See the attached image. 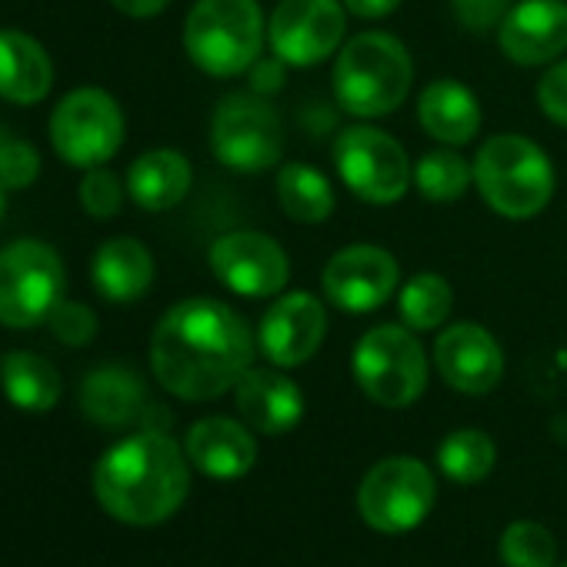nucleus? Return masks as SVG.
Segmentation results:
<instances>
[{
  "label": "nucleus",
  "mask_w": 567,
  "mask_h": 567,
  "mask_svg": "<svg viewBox=\"0 0 567 567\" xmlns=\"http://www.w3.org/2000/svg\"><path fill=\"white\" fill-rule=\"evenodd\" d=\"M267 41L257 0H197L184 21V51L210 78H237L254 68Z\"/></svg>",
  "instance_id": "nucleus-5"
},
{
  "label": "nucleus",
  "mask_w": 567,
  "mask_h": 567,
  "mask_svg": "<svg viewBox=\"0 0 567 567\" xmlns=\"http://www.w3.org/2000/svg\"><path fill=\"white\" fill-rule=\"evenodd\" d=\"M537 104L547 121L557 127H567V61H557L547 68V74L537 84Z\"/></svg>",
  "instance_id": "nucleus-35"
},
{
  "label": "nucleus",
  "mask_w": 567,
  "mask_h": 567,
  "mask_svg": "<svg viewBox=\"0 0 567 567\" xmlns=\"http://www.w3.org/2000/svg\"><path fill=\"white\" fill-rule=\"evenodd\" d=\"M124 184L114 171H107L104 164L101 167H91L81 181V207L94 217V220H111L121 214L124 207Z\"/></svg>",
  "instance_id": "nucleus-31"
},
{
  "label": "nucleus",
  "mask_w": 567,
  "mask_h": 567,
  "mask_svg": "<svg viewBox=\"0 0 567 567\" xmlns=\"http://www.w3.org/2000/svg\"><path fill=\"white\" fill-rule=\"evenodd\" d=\"M451 308H454L451 280L434 270H421V274L408 277L404 288L398 291V315H401L404 328H411V331L441 328L451 318Z\"/></svg>",
  "instance_id": "nucleus-27"
},
{
  "label": "nucleus",
  "mask_w": 567,
  "mask_h": 567,
  "mask_svg": "<svg viewBox=\"0 0 567 567\" xmlns=\"http://www.w3.org/2000/svg\"><path fill=\"white\" fill-rule=\"evenodd\" d=\"M8 190H4V184H0V217H4V210H8V197H4Z\"/></svg>",
  "instance_id": "nucleus-39"
},
{
  "label": "nucleus",
  "mask_w": 567,
  "mask_h": 567,
  "mask_svg": "<svg viewBox=\"0 0 567 567\" xmlns=\"http://www.w3.org/2000/svg\"><path fill=\"white\" fill-rule=\"evenodd\" d=\"M41 174V154L21 137H0V184L4 190H28Z\"/></svg>",
  "instance_id": "nucleus-32"
},
{
  "label": "nucleus",
  "mask_w": 567,
  "mask_h": 567,
  "mask_svg": "<svg viewBox=\"0 0 567 567\" xmlns=\"http://www.w3.org/2000/svg\"><path fill=\"white\" fill-rule=\"evenodd\" d=\"M91 280L111 305H134L154 284V254L137 237H111L91 260Z\"/></svg>",
  "instance_id": "nucleus-21"
},
{
  "label": "nucleus",
  "mask_w": 567,
  "mask_h": 567,
  "mask_svg": "<svg viewBox=\"0 0 567 567\" xmlns=\"http://www.w3.org/2000/svg\"><path fill=\"white\" fill-rule=\"evenodd\" d=\"M331 84L338 104L351 117H388L411 94L414 61L394 34L364 31L341 48Z\"/></svg>",
  "instance_id": "nucleus-3"
},
{
  "label": "nucleus",
  "mask_w": 567,
  "mask_h": 567,
  "mask_svg": "<svg viewBox=\"0 0 567 567\" xmlns=\"http://www.w3.org/2000/svg\"><path fill=\"white\" fill-rule=\"evenodd\" d=\"M511 64L544 68L567 51V0H517L497 28Z\"/></svg>",
  "instance_id": "nucleus-17"
},
{
  "label": "nucleus",
  "mask_w": 567,
  "mask_h": 567,
  "mask_svg": "<svg viewBox=\"0 0 567 567\" xmlns=\"http://www.w3.org/2000/svg\"><path fill=\"white\" fill-rule=\"evenodd\" d=\"M111 4L127 18H157L171 0H111Z\"/></svg>",
  "instance_id": "nucleus-38"
},
{
  "label": "nucleus",
  "mask_w": 567,
  "mask_h": 567,
  "mask_svg": "<svg viewBox=\"0 0 567 567\" xmlns=\"http://www.w3.org/2000/svg\"><path fill=\"white\" fill-rule=\"evenodd\" d=\"M210 151L237 174H264L284 157V124L260 94H227L210 117Z\"/></svg>",
  "instance_id": "nucleus-8"
},
{
  "label": "nucleus",
  "mask_w": 567,
  "mask_h": 567,
  "mask_svg": "<svg viewBox=\"0 0 567 567\" xmlns=\"http://www.w3.org/2000/svg\"><path fill=\"white\" fill-rule=\"evenodd\" d=\"M81 411L91 424L97 427H131L144 424V414L151 411L144 381L121 364H104L94 368L84 384H81Z\"/></svg>",
  "instance_id": "nucleus-20"
},
{
  "label": "nucleus",
  "mask_w": 567,
  "mask_h": 567,
  "mask_svg": "<svg viewBox=\"0 0 567 567\" xmlns=\"http://www.w3.org/2000/svg\"><path fill=\"white\" fill-rule=\"evenodd\" d=\"M564 567H567V564H564Z\"/></svg>",
  "instance_id": "nucleus-40"
},
{
  "label": "nucleus",
  "mask_w": 567,
  "mask_h": 567,
  "mask_svg": "<svg viewBox=\"0 0 567 567\" xmlns=\"http://www.w3.org/2000/svg\"><path fill=\"white\" fill-rule=\"evenodd\" d=\"M190 181H194L190 161L181 151L157 147V151L141 154L131 164V171H127V194H131V200L137 207H144L151 214H161V210L177 207L187 197Z\"/></svg>",
  "instance_id": "nucleus-24"
},
{
  "label": "nucleus",
  "mask_w": 567,
  "mask_h": 567,
  "mask_svg": "<svg viewBox=\"0 0 567 567\" xmlns=\"http://www.w3.org/2000/svg\"><path fill=\"white\" fill-rule=\"evenodd\" d=\"M68 270L61 254L34 237L0 247V324L38 328L64 301Z\"/></svg>",
  "instance_id": "nucleus-6"
},
{
  "label": "nucleus",
  "mask_w": 567,
  "mask_h": 567,
  "mask_svg": "<svg viewBox=\"0 0 567 567\" xmlns=\"http://www.w3.org/2000/svg\"><path fill=\"white\" fill-rule=\"evenodd\" d=\"M328 338V311L308 291L280 295L260 318L257 348L274 368L308 364Z\"/></svg>",
  "instance_id": "nucleus-15"
},
{
  "label": "nucleus",
  "mask_w": 567,
  "mask_h": 567,
  "mask_svg": "<svg viewBox=\"0 0 567 567\" xmlns=\"http://www.w3.org/2000/svg\"><path fill=\"white\" fill-rule=\"evenodd\" d=\"M554 184L550 157L524 134H494L477 147L474 187L481 200L507 220L537 217L550 204Z\"/></svg>",
  "instance_id": "nucleus-4"
},
{
  "label": "nucleus",
  "mask_w": 567,
  "mask_h": 567,
  "mask_svg": "<svg viewBox=\"0 0 567 567\" xmlns=\"http://www.w3.org/2000/svg\"><path fill=\"white\" fill-rule=\"evenodd\" d=\"M351 371L358 388L381 408H408L427 388V354L401 324L371 328L354 348Z\"/></svg>",
  "instance_id": "nucleus-7"
},
{
  "label": "nucleus",
  "mask_w": 567,
  "mask_h": 567,
  "mask_svg": "<svg viewBox=\"0 0 567 567\" xmlns=\"http://www.w3.org/2000/svg\"><path fill=\"white\" fill-rule=\"evenodd\" d=\"M124 111L101 87L71 91L51 114V144L71 167L91 171L107 164L124 144Z\"/></svg>",
  "instance_id": "nucleus-9"
},
{
  "label": "nucleus",
  "mask_w": 567,
  "mask_h": 567,
  "mask_svg": "<svg viewBox=\"0 0 567 567\" xmlns=\"http://www.w3.org/2000/svg\"><path fill=\"white\" fill-rule=\"evenodd\" d=\"M414 184L424 200L451 204V200H461L467 187L474 184V164H467L457 151L441 147V151L424 154L414 164Z\"/></svg>",
  "instance_id": "nucleus-29"
},
{
  "label": "nucleus",
  "mask_w": 567,
  "mask_h": 567,
  "mask_svg": "<svg viewBox=\"0 0 567 567\" xmlns=\"http://www.w3.org/2000/svg\"><path fill=\"white\" fill-rule=\"evenodd\" d=\"M54 338L68 348H87L97 338V315L81 301H61L48 318Z\"/></svg>",
  "instance_id": "nucleus-33"
},
{
  "label": "nucleus",
  "mask_w": 567,
  "mask_h": 567,
  "mask_svg": "<svg viewBox=\"0 0 567 567\" xmlns=\"http://www.w3.org/2000/svg\"><path fill=\"white\" fill-rule=\"evenodd\" d=\"M207 264L214 277L237 298H277L291 280V260L284 247L260 230H230L210 244Z\"/></svg>",
  "instance_id": "nucleus-13"
},
{
  "label": "nucleus",
  "mask_w": 567,
  "mask_h": 567,
  "mask_svg": "<svg viewBox=\"0 0 567 567\" xmlns=\"http://www.w3.org/2000/svg\"><path fill=\"white\" fill-rule=\"evenodd\" d=\"M54 87V64L41 41L24 31H0V97L31 107Z\"/></svg>",
  "instance_id": "nucleus-22"
},
{
  "label": "nucleus",
  "mask_w": 567,
  "mask_h": 567,
  "mask_svg": "<svg viewBox=\"0 0 567 567\" xmlns=\"http://www.w3.org/2000/svg\"><path fill=\"white\" fill-rule=\"evenodd\" d=\"M341 4H344L348 14H354L361 21H381L388 14H394L404 0H341Z\"/></svg>",
  "instance_id": "nucleus-37"
},
{
  "label": "nucleus",
  "mask_w": 567,
  "mask_h": 567,
  "mask_svg": "<svg viewBox=\"0 0 567 567\" xmlns=\"http://www.w3.org/2000/svg\"><path fill=\"white\" fill-rule=\"evenodd\" d=\"M334 164L354 197L368 204H398L414 177L408 151L381 127L354 124L334 141Z\"/></svg>",
  "instance_id": "nucleus-10"
},
{
  "label": "nucleus",
  "mask_w": 567,
  "mask_h": 567,
  "mask_svg": "<svg viewBox=\"0 0 567 567\" xmlns=\"http://www.w3.org/2000/svg\"><path fill=\"white\" fill-rule=\"evenodd\" d=\"M321 288L334 308L348 315H368L398 295L401 267L394 254L378 244H351L328 260Z\"/></svg>",
  "instance_id": "nucleus-14"
},
{
  "label": "nucleus",
  "mask_w": 567,
  "mask_h": 567,
  "mask_svg": "<svg viewBox=\"0 0 567 567\" xmlns=\"http://www.w3.org/2000/svg\"><path fill=\"white\" fill-rule=\"evenodd\" d=\"M434 368L447 388L461 394H487L504 378V351L491 331L474 321H457L434 344Z\"/></svg>",
  "instance_id": "nucleus-16"
},
{
  "label": "nucleus",
  "mask_w": 567,
  "mask_h": 567,
  "mask_svg": "<svg viewBox=\"0 0 567 567\" xmlns=\"http://www.w3.org/2000/svg\"><path fill=\"white\" fill-rule=\"evenodd\" d=\"M348 11L341 0H280L267 21L270 54L288 68H315L344 48Z\"/></svg>",
  "instance_id": "nucleus-12"
},
{
  "label": "nucleus",
  "mask_w": 567,
  "mask_h": 567,
  "mask_svg": "<svg viewBox=\"0 0 567 567\" xmlns=\"http://www.w3.org/2000/svg\"><path fill=\"white\" fill-rule=\"evenodd\" d=\"M417 121L444 147H464L481 131V104L471 87H464L461 81L441 78L421 91Z\"/></svg>",
  "instance_id": "nucleus-23"
},
{
  "label": "nucleus",
  "mask_w": 567,
  "mask_h": 567,
  "mask_svg": "<svg viewBox=\"0 0 567 567\" xmlns=\"http://www.w3.org/2000/svg\"><path fill=\"white\" fill-rule=\"evenodd\" d=\"M280 210L298 224H324L334 214V187L311 164H284L277 171Z\"/></svg>",
  "instance_id": "nucleus-26"
},
{
  "label": "nucleus",
  "mask_w": 567,
  "mask_h": 567,
  "mask_svg": "<svg viewBox=\"0 0 567 567\" xmlns=\"http://www.w3.org/2000/svg\"><path fill=\"white\" fill-rule=\"evenodd\" d=\"M501 560L504 567H554L557 540L537 520H514L501 534Z\"/></svg>",
  "instance_id": "nucleus-30"
},
{
  "label": "nucleus",
  "mask_w": 567,
  "mask_h": 567,
  "mask_svg": "<svg viewBox=\"0 0 567 567\" xmlns=\"http://www.w3.org/2000/svg\"><path fill=\"white\" fill-rule=\"evenodd\" d=\"M451 8L471 34H484L501 28V21L514 8V0H451Z\"/></svg>",
  "instance_id": "nucleus-34"
},
{
  "label": "nucleus",
  "mask_w": 567,
  "mask_h": 567,
  "mask_svg": "<svg viewBox=\"0 0 567 567\" xmlns=\"http://www.w3.org/2000/svg\"><path fill=\"white\" fill-rule=\"evenodd\" d=\"M250 361V328L234 308L214 298L174 305L151 338V371L181 401H214L234 391Z\"/></svg>",
  "instance_id": "nucleus-1"
},
{
  "label": "nucleus",
  "mask_w": 567,
  "mask_h": 567,
  "mask_svg": "<svg viewBox=\"0 0 567 567\" xmlns=\"http://www.w3.org/2000/svg\"><path fill=\"white\" fill-rule=\"evenodd\" d=\"M184 454L200 474L214 481H237L254 467L257 444L247 424L230 417H204L187 431Z\"/></svg>",
  "instance_id": "nucleus-19"
},
{
  "label": "nucleus",
  "mask_w": 567,
  "mask_h": 567,
  "mask_svg": "<svg viewBox=\"0 0 567 567\" xmlns=\"http://www.w3.org/2000/svg\"><path fill=\"white\" fill-rule=\"evenodd\" d=\"M494 461H497L494 441L484 431H474V427L447 434L441 441V447H437V467L454 484H477V481H484L494 471Z\"/></svg>",
  "instance_id": "nucleus-28"
},
{
  "label": "nucleus",
  "mask_w": 567,
  "mask_h": 567,
  "mask_svg": "<svg viewBox=\"0 0 567 567\" xmlns=\"http://www.w3.org/2000/svg\"><path fill=\"white\" fill-rule=\"evenodd\" d=\"M434 491V477L417 457H384L364 474L358 507L368 527L404 534L431 514Z\"/></svg>",
  "instance_id": "nucleus-11"
},
{
  "label": "nucleus",
  "mask_w": 567,
  "mask_h": 567,
  "mask_svg": "<svg viewBox=\"0 0 567 567\" xmlns=\"http://www.w3.org/2000/svg\"><path fill=\"white\" fill-rule=\"evenodd\" d=\"M237 414L250 431L288 434L305 417V394L284 368H247L234 384Z\"/></svg>",
  "instance_id": "nucleus-18"
},
{
  "label": "nucleus",
  "mask_w": 567,
  "mask_h": 567,
  "mask_svg": "<svg viewBox=\"0 0 567 567\" xmlns=\"http://www.w3.org/2000/svg\"><path fill=\"white\" fill-rule=\"evenodd\" d=\"M0 381H4V394L14 408L21 411H34L44 414L51 408H58L64 381L58 374V368L31 351H11L0 364Z\"/></svg>",
  "instance_id": "nucleus-25"
},
{
  "label": "nucleus",
  "mask_w": 567,
  "mask_h": 567,
  "mask_svg": "<svg viewBox=\"0 0 567 567\" xmlns=\"http://www.w3.org/2000/svg\"><path fill=\"white\" fill-rule=\"evenodd\" d=\"M187 454L164 431L141 427L114 444L94 467V494L101 507L134 527L167 520L187 497Z\"/></svg>",
  "instance_id": "nucleus-2"
},
{
  "label": "nucleus",
  "mask_w": 567,
  "mask_h": 567,
  "mask_svg": "<svg viewBox=\"0 0 567 567\" xmlns=\"http://www.w3.org/2000/svg\"><path fill=\"white\" fill-rule=\"evenodd\" d=\"M247 74H250V91L260 94V97L277 94L284 84H288V64H284L277 54L274 58H257Z\"/></svg>",
  "instance_id": "nucleus-36"
}]
</instances>
